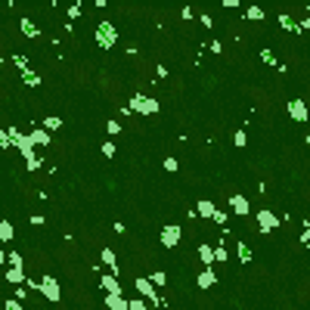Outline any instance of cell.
I'll use <instances>...</instances> for the list:
<instances>
[{
	"mask_svg": "<svg viewBox=\"0 0 310 310\" xmlns=\"http://www.w3.org/2000/svg\"><path fill=\"white\" fill-rule=\"evenodd\" d=\"M37 292H44V298H47V301H53V304L62 298L59 282H56V276H50V273H44V279L37 282Z\"/></svg>",
	"mask_w": 310,
	"mask_h": 310,
	"instance_id": "3",
	"label": "cell"
},
{
	"mask_svg": "<svg viewBox=\"0 0 310 310\" xmlns=\"http://www.w3.org/2000/svg\"><path fill=\"white\" fill-rule=\"evenodd\" d=\"M146 279H149V282H152V289H162V286H164V282H167V273H162V270H155V273H149V276H146Z\"/></svg>",
	"mask_w": 310,
	"mask_h": 310,
	"instance_id": "22",
	"label": "cell"
},
{
	"mask_svg": "<svg viewBox=\"0 0 310 310\" xmlns=\"http://www.w3.org/2000/svg\"><path fill=\"white\" fill-rule=\"evenodd\" d=\"M196 286H199V289H211V286H217V273H214V267H205V270L196 276Z\"/></svg>",
	"mask_w": 310,
	"mask_h": 310,
	"instance_id": "10",
	"label": "cell"
},
{
	"mask_svg": "<svg viewBox=\"0 0 310 310\" xmlns=\"http://www.w3.org/2000/svg\"><path fill=\"white\" fill-rule=\"evenodd\" d=\"M40 164H44V162H40V158L37 155H31V158H25V171H37V167Z\"/></svg>",
	"mask_w": 310,
	"mask_h": 310,
	"instance_id": "28",
	"label": "cell"
},
{
	"mask_svg": "<svg viewBox=\"0 0 310 310\" xmlns=\"http://www.w3.org/2000/svg\"><path fill=\"white\" fill-rule=\"evenodd\" d=\"M59 128H62V118H56V115L44 118V130H47V133H53V130H59Z\"/></svg>",
	"mask_w": 310,
	"mask_h": 310,
	"instance_id": "23",
	"label": "cell"
},
{
	"mask_svg": "<svg viewBox=\"0 0 310 310\" xmlns=\"http://www.w3.org/2000/svg\"><path fill=\"white\" fill-rule=\"evenodd\" d=\"M106 307L109 310H128V298L124 295H106Z\"/></svg>",
	"mask_w": 310,
	"mask_h": 310,
	"instance_id": "14",
	"label": "cell"
},
{
	"mask_svg": "<svg viewBox=\"0 0 310 310\" xmlns=\"http://www.w3.org/2000/svg\"><path fill=\"white\" fill-rule=\"evenodd\" d=\"M211 248H214V264H227V257H230L227 245H223V242H217V245H211Z\"/></svg>",
	"mask_w": 310,
	"mask_h": 310,
	"instance_id": "20",
	"label": "cell"
},
{
	"mask_svg": "<svg viewBox=\"0 0 310 310\" xmlns=\"http://www.w3.org/2000/svg\"><path fill=\"white\" fill-rule=\"evenodd\" d=\"M214 211H217V205L211 202V199H199L196 208H192V214H196V217H208V220L214 217Z\"/></svg>",
	"mask_w": 310,
	"mask_h": 310,
	"instance_id": "8",
	"label": "cell"
},
{
	"mask_svg": "<svg viewBox=\"0 0 310 310\" xmlns=\"http://www.w3.org/2000/svg\"><path fill=\"white\" fill-rule=\"evenodd\" d=\"M180 239H183V227H180V223H167V227L162 230V245L164 248H177Z\"/></svg>",
	"mask_w": 310,
	"mask_h": 310,
	"instance_id": "4",
	"label": "cell"
},
{
	"mask_svg": "<svg viewBox=\"0 0 310 310\" xmlns=\"http://www.w3.org/2000/svg\"><path fill=\"white\" fill-rule=\"evenodd\" d=\"M245 19H248V22H261V19H264V10H261V6H248V10H245Z\"/></svg>",
	"mask_w": 310,
	"mask_h": 310,
	"instance_id": "24",
	"label": "cell"
},
{
	"mask_svg": "<svg viewBox=\"0 0 310 310\" xmlns=\"http://www.w3.org/2000/svg\"><path fill=\"white\" fill-rule=\"evenodd\" d=\"M199 257H202L205 267H214V248L208 245V242H202V245H199Z\"/></svg>",
	"mask_w": 310,
	"mask_h": 310,
	"instance_id": "15",
	"label": "cell"
},
{
	"mask_svg": "<svg viewBox=\"0 0 310 310\" xmlns=\"http://www.w3.org/2000/svg\"><path fill=\"white\" fill-rule=\"evenodd\" d=\"M99 289L106 295H121V279L115 273H106V276H99Z\"/></svg>",
	"mask_w": 310,
	"mask_h": 310,
	"instance_id": "6",
	"label": "cell"
},
{
	"mask_svg": "<svg viewBox=\"0 0 310 310\" xmlns=\"http://www.w3.org/2000/svg\"><path fill=\"white\" fill-rule=\"evenodd\" d=\"M106 130L115 137V133H121V124H118V121H109V124H106Z\"/></svg>",
	"mask_w": 310,
	"mask_h": 310,
	"instance_id": "35",
	"label": "cell"
},
{
	"mask_svg": "<svg viewBox=\"0 0 310 310\" xmlns=\"http://www.w3.org/2000/svg\"><path fill=\"white\" fill-rule=\"evenodd\" d=\"M230 208H233V214H236V217H248V214H251L248 199L239 196V192H236V196H230Z\"/></svg>",
	"mask_w": 310,
	"mask_h": 310,
	"instance_id": "7",
	"label": "cell"
},
{
	"mask_svg": "<svg viewBox=\"0 0 310 310\" xmlns=\"http://www.w3.org/2000/svg\"><path fill=\"white\" fill-rule=\"evenodd\" d=\"M279 223H282V220H279L273 211H267V208H264V211H257V230H261V233H273Z\"/></svg>",
	"mask_w": 310,
	"mask_h": 310,
	"instance_id": "5",
	"label": "cell"
},
{
	"mask_svg": "<svg viewBox=\"0 0 310 310\" xmlns=\"http://www.w3.org/2000/svg\"><path fill=\"white\" fill-rule=\"evenodd\" d=\"M93 37H96V44L103 47V50H112L115 44H118V28H115V22H112V19H103V22L96 25Z\"/></svg>",
	"mask_w": 310,
	"mask_h": 310,
	"instance_id": "1",
	"label": "cell"
},
{
	"mask_svg": "<svg viewBox=\"0 0 310 310\" xmlns=\"http://www.w3.org/2000/svg\"><path fill=\"white\" fill-rule=\"evenodd\" d=\"M0 149H10V137H6V130H0Z\"/></svg>",
	"mask_w": 310,
	"mask_h": 310,
	"instance_id": "37",
	"label": "cell"
},
{
	"mask_svg": "<svg viewBox=\"0 0 310 310\" xmlns=\"http://www.w3.org/2000/svg\"><path fill=\"white\" fill-rule=\"evenodd\" d=\"M22 81L28 84V87H37V84H40V74H37L35 69H25V72H22Z\"/></svg>",
	"mask_w": 310,
	"mask_h": 310,
	"instance_id": "21",
	"label": "cell"
},
{
	"mask_svg": "<svg viewBox=\"0 0 310 310\" xmlns=\"http://www.w3.org/2000/svg\"><path fill=\"white\" fill-rule=\"evenodd\" d=\"M276 19H279V28H286V31H295V19H292V16H276Z\"/></svg>",
	"mask_w": 310,
	"mask_h": 310,
	"instance_id": "25",
	"label": "cell"
},
{
	"mask_svg": "<svg viewBox=\"0 0 310 310\" xmlns=\"http://www.w3.org/2000/svg\"><path fill=\"white\" fill-rule=\"evenodd\" d=\"M19 28H22V35H25V37H37V35H40L37 25L31 22V19H19Z\"/></svg>",
	"mask_w": 310,
	"mask_h": 310,
	"instance_id": "18",
	"label": "cell"
},
{
	"mask_svg": "<svg viewBox=\"0 0 310 310\" xmlns=\"http://www.w3.org/2000/svg\"><path fill=\"white\" fill-rule=\"evenodd\" d=\"M301 242H304V245H310V230H307V223H304V233H301Z\"/></svg>",
	"mask_w": 310,
	"mask_h": 310,
	"instance_id": "39",
	"label": "cell"
},
{
	"mask_svg": "<svg viewBox=\"0 0 310 310\" xmlns=\"http://www.w3.org/2000/svg\"><path fill=\"white\" fill-rule=\"evenodd\" d=\"M133 286H137V292H143V298H152V295H155L152 282H149L146 276H137V282H133Z\"/></svg>",
	"mask_w": 310,
	"mask_h": 310,
	"instance_id": "17",
	"label": "cell"
},
{
	"mask_svg": "<svg viewBox=\"0 0 310 310\" xmlns=\"http://www.w3.org/2000/svg\"><path fill=\"white\" fill-rule=\"evenodd\" d=\"M128 310H149V307L143 304V298H130L128 301Z\"/></svg>",
	"mask_w": 310,
	"mask_h": 310,
	"instance_id": "31",
	"label": "cell"
},
{
	"mask_svg": "<svg viewBox=\"0 0 310 310\" xmlns=\"http://www.w3.org/2000/svg\"><path fill=\"white\" fill-rule=\"evenodd\" d=\"M0 264H6V251L3 248H0Z\"/></svg>",
	"mask_w": 310,
	"mask_h": 310,
	"instance_id": "40",
	"label": "cell"
},
{
	"mask_svg": "<svg viewBox=\"0 0 310 310\" xmlns=\"http://www.w3.org/2000/svg\"><path fill=\"white\" fill-rule=\"evenodd\" d=\"M25 289H37V279H31V276H25V282H22Z\"/></svg>",
	"mask_w": 310,
	"mask_h": 310,
	"instance_id": "38",
	"label": "cell"
},
{
	"mask_svg": "<svg viewBox=\"0 0 310 310\" xmlns=\"http://www.w3.org/2000/svg\"><path fill=\"white\" fill-rule=\"evenodd\" d=\"M6 282L22 286V282H25V267H6Z\"/></svg>",
	"mask_w": 310,
	"mask_h": 310,
	"instance_id": "13",
	"label": "cell"
},
{
	"mask_svg": "<svg viewBox=\"0 0 310 310\" xmlns=\"http://www.w3.org/2000/svg\"><path fill=\"white\" fill-rule=\"evenodd\" d=\"M130 112H140V115H146V118H152V115H158V99L155 96H146V93H133L130 96Z\"/></svg>",
	"mask_w": 310,
	"mask_h": 310,
	"instance_id": "2",
	"label": "cell"
},
{
	"mask_svg": "<svg viewBox=\"0 0 310 310\" xmlns=\"http://www.w3.org/2000/svg\"><path fill=\"white\" fill-rule=\"evenodd\" d=\"M6 264H10V267H25V261H22L19 251H10V255H6Z\"/></svg>",
	"mask_w": 310,
	"mask_h": 310,
	"instance_id": "26",
	"label": "cell"
},
{
	"mask_svg": "<svg viewBox=\"0 0 310 310\" xmlns=\"http://www.w3.org/2000/svg\"><path fill=\"white\" fill-rule=\"evenodd\" d=\"M13 62H16V69H19V72L28 69V56H22V53H16V56H13Z\"/></svg>",
	"mask_w": 310,
	"mask_h": 310,
	"instance_id": "29",
	"label": "cell"
},
{
	"mask_svg": "<svg viewBox=\"0 0 310 310\" xmlns=\"http://www.w3.org/2000/svg\"><path fill=\"white\" fill-rule=\"evenodd\" d=\"M13 236H16L13 223L6 220V217H0V242H13Z\"/></svg>",
	"mask_w": 310,
	"mask_h": 310,
	"instance_id": "16",
	"label": "cell"
},
{
	"mask_svg": "<svg viewBox=\"0 0 310 310\" xmlns=\"http://www.w3.org/2000/svg\"><path fill=\"white\" fill-rule=\"evenodd\" d=\"M115 152H118V146H115V143H103V155L106 158H115Z\"/></svg>",
	"mask_w": 310,
	"mask_h": 310,
	"instance_id": "32",
	"label": "cell"
},
{
	"mask_svg": "<svg viewBox=\"0 0 310 310\" xmlns=\"http://www.w3.org/2000/svg\"><path fill=\"white\" fill-rule=\"evenodd\" d=\"M99 261H103L109 270L118 276V257H115V251H112V248H103V251H99Z\"/></svg>",
	"mask_w": 310,
	"mask_h": 310,
	"instance_id": "12",
	"label": "cell"
},
{
	"mask_svg": "<svg viewBox=\"0 0 310 310\" xmlns=\"http://www.w3.org/2000/svg\"><path fill=\"white\" fill-rule=\"evenodd\" d=\"M227 211H220V208H217V211H214V217H211V220H217V223H227Z\"/></svg>",
	"mask_w": 310,
	"mask_h": 310,
	"instance_id": "34",
	"label": "cell"
},
{
	"mask_svg": "<svg viewBox=\"0 0 310 310\" xmlns=\"http://www.w3.org/2000/svg\"><path fill=\"white\" fill-rule=\"evenodd\" d=\"M233 146H239V149H245V146H248V137H245V130H236V137H233Z\"/></svg>",
	"mask_w": 310,
	"mask_h": 310,
	"instance_id": "27",
	"label": "cell"
},
{
	"mask_svg": "<svg viewBox=\"0 0 310 310\" xmlns=\"http://www.w3.org/2000/svg\"><path fill=\"white\" fill-rule=\"evenodd\" d=\"M28 143H31V146H44V149H47L50 143H53V137H50L44 128H35V130L28 133Z\"/></svg>",
	"mask_w": 310,
	"mask_h": 310,
	"instance_id": "11",
	"label": "cell"
},
{
	"mask_svg": "<svg viewBox=\"0 0 310 310\" xmlns=\"http://www.w3.org/2000/svg\"><path fill=\"white\" fill-rule=\"evenodd\" d=\"M289 115H292V121H307V103H304V99H292V103H289Z\"/></svg>",
	"mask_w": 310,
	"mask_h": 310,
	"instance_id": "9",
	"label": "cell"
},
{
	"mask_svg": "<svg viewBox=\"0 0 310 310\" xmlns=\"http://www.w3.org/2000/svg\"><path fill=\"white\" fill-rule=\"evenodd\" d=\"M261 59H264L267 65H273V69L279 65V62H276V56H273V50H261Z\"/></svg>",
	"mask_w": 310,
	"mask_h": 310,
	"instance_id": "30",
	"label": "cell"
},
{
	"mask_svg": "<svg viewBox=\"0 0 310 310\" xmlns=\"http://www.w3.org/2000/svg\"><path fill=\"white\" fill-rule=\"evenodd\" d=\"M81 10H84V6H81V3H74L72 10H69V19H78V16H81Z\"/></svg>",
	"mask_w": 310,
	"mask_h": 310,
	"instance_id": "36",
	"label": "cell"
},
{
	"mask_svg": "<svg viewBox=\"0 0 310 310\" xmlns=\"http://www.w3.org/2000/svg\"><path fill=\"white\" fill-rule=\"evenodd\" d=\"M164 167H167V174H174V171H180V164H177V158H164Z\"/></svg>",
	"mask_w": 310,
	"mask_h": 310,
	"instance_id": "33",
	"label": "cell"
},
{
	"mask_svg": "<svg viewBox=\"0 0 310 310\" xmlns=\"http://www.w3.org/2000/svg\"><path fill=\"white\" fill-rule=\"evenodd\" d=\"M236 255H239L242 264H251V257H255V255H251V245H248V242H239V245H236Z\"/></svg>",
	"mask_w": 310,
	"mask_h": 310,
	"instance_id": "19",
	"label": "cell"
}]
</instances>
